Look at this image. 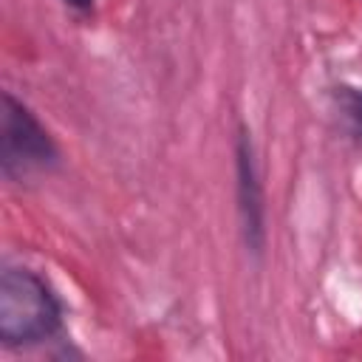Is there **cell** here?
I'll return each mask as SVG.
<instances>
[{"label": "cell", "instance_id": "3", "mask_svg": "<svg viewBox=\"0 0 362 362\" xmlns=\"http://www.w3.org/2000/svg\"><path fill=\"white\" fill-rule=\"evenodd\" d=\"M232 161H235V212H238L240 238L246 252L260 257L266 249V189H263L257 150L243 122H238L235 127Z\"/></svg>", "mask_w": 362, "mask_h": 362}, {"label": "cell", "instance_id": "5", "mask_svg": "<svg viewBox=\"0 0 362 362\" xmlns=\"http://www.w3.org/2000/svg\"><path fill=\"white\" fill-rule=\"evenodd\" d=\"M68 8H74L76 14H88V11H93V6H96V0H62Z\"/></svg>", "mask_w": 362, "mask_h": 362}, {"label": "cell", "instance_id": "1", "mask_svg": "<svg viewBox=\"0 0 362 362\" xmlns=\"http://www.w3.org/2000/svg\"><path fill=\"white\" fill-rule=\"evenodd\" d=\"M62 331V303L48 280L28 266H6L0 274V342L34 348Z\"/></svg>", "mask_w": 362, "mask_h": 362}, {"label": "cell", "instance_id": "4", "mask_svg": "<svg viewBox=\"0 0 362 362\" xmlns=\"http://www.w3.org/2000/svg\"><path fill=\"white\" fill-rule=\"evenodd\" d=\"M331 102H334V110L339 113V119L345 122V127L362 139V88L359 85H334L331 88Z\"/></svg>", "mask_w": 362, "mask_h": 362}, {"label": "cell", "instance_id": "2", "mask_svg": "<svg viewBox=\"0 0 362 362\" xmlns=\"http://www.w3.org/2000/svg\"><path fill=\"white\" fill-rule=\"evenodd\" d=\"M59 161V147L40 116L14 93H3L0 170L8 181L45 173Z\"/></svg>", "mask_w": 362, "mask_h": 362}]
</instances>
